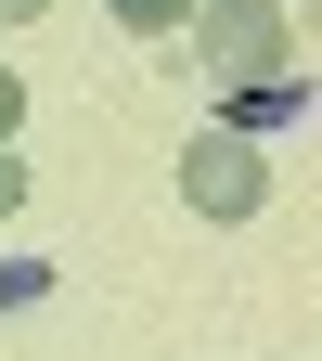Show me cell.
<instances>
[{"label": "cell", "instance_id": "obj_7", "mask_svg": "<svg viewBox=\"0 0 322 361\" xmlns=\"http://www.w3.org/2000/svg\"><path fill=\"white\" fill-rule=\"evenodd\" d=\"M39 13H52V0H0V26H39Z\"/></svg>", "mask_w": 322, "mask_h": 361}, {"label": "cell", "instance_id": "obj_4", "mask_svg": "<svg viewBox=\"0 0 322 361\" xmlns=\"http://www.w3.org/2000/svg\"><path fill=\"white\" fill-rule=\"evenodd\" d=\"M104 13H116V26H129V39H168V26H180V13H194V0H104Z\"/></svg>", "mask_w": 322, "mask_h": 361}, {"label": "cell", "instance_id": "obj_2", "mask_svg": "<svg viewBox=\"0 0 322 361\" xmlns=\"http://www.w3.org/2000/svg\"><path fill=\"white\" fill-rule=\"evenodd\" d=\"M180 194H194L206 219H258V194H271V155L245 142V129H194V142H180Z\"/></svg>", "mask_w": 322, "mask_h": 361}, {"label": "cell", "instance_id": "obj_5", "mask_svg": "<svg viewBox=\"0 0 322 361\" xmlns=\"http://www.w3.org/2000/svg\"><path fill=\"white\" fill-rule=\"evenodd\" d=\"M13 116H26V90H13V65H0V142H13Z\"/></svg>", "mask_w": 322, "mask_h": 361}, {"label": "cell", "instance_id": "obj_6", "mask_svg": "<svg viewBox=\"0 0 322 361\" xmlns=\"http://www.w3.org/2000/svg\"><path fill=\"white\" fill-rule=\"evenodd\" d=\"M0 207H26V168H13V142H0Z\"/></svg>", "mask_w": 322, "mask_h": 361}, {"label": "cell", "instance_id": "obj_1", "mask_svg": "<svg viewBox=\"0 0 322 361\" xmlns=\"http://www.w3.org/2000/svg\"><path fill=\"white\" fill-rule=\"evenodd\" d=\"M168 39H180V65H206V78H271V65H297V13H284V0H194Z\"/></svg>", "mask_w": 322, "mask_h": 361}, {"label": "cell", "instance_id": "obj_3", "mask_svg": "<svg viewBox=\"0 0 322 361\" xmlns=\"http://www.w3.org/2000/svg\"><path fill=\"white\" fill-rule=\"evenodd\" d=\"M233 104H219V129H245V142H271V129H297L309 116V78L297 65H271V78H219Z\"/></svg>", "mask_w": 322, "mask_h": 361}]
</instances>
